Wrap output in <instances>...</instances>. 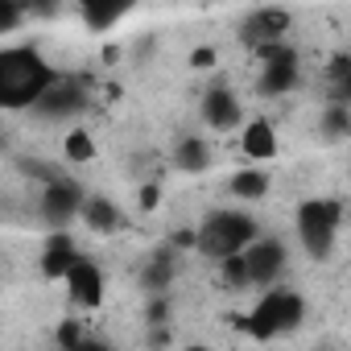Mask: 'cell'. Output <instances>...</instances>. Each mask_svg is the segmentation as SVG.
Wrapping results in <instances>:
<instances>
[{"mask_svg":"<svg viewBox=\"0 0 351 351\" xmlns=\"http://www.w3.org/2000/svg\"><path fill=\"white\" fill-rule=\"evenodd\" d=\"M62 83L58 66H50L34 46H5L0 50V108L34 112L38 99Z\"/></svg>","mask_w":351,"mask_h":351,"instance_id":"6da1fadb","label":"cell"},{"mask_svg":"<svg viewBox=\"0 0 351 351\" xmlns=\"http://www.w3.org/2000/svg\"><path fill=\"white\" fill-rule=\"evenodd\" d=\"M199 252L211 256V261H228V256H240L248 252L256 240H261V223L240 211V207H219L211 211L203 223H199Z\"/></svg>","mask_w":351,"mask_h":351,"instance_id":"7a4b0ae2","label":"cell"},{"mask_svg":"<svg viewBox=\"0 0 351 351\" xmlns=\"http://www.w3.org/2000/svg\"><path fill=\"white\" fill-rule=\"evenodd\" d=\"M302 318H306V298L298 289H265L256 298V306L236 318V326L248 330L252 339H277V335H289L293 326H302Z\"/></svg>","mask_w":351,"mask_h":351,"instance_id":"3957f363","label":"cell"},{"mask_svg":"<svg viewBox=\"0 0 351 351\" xmlns=\"http://www.w3.org/2000/svg\"><path fill=\"white\" fill-rule=\"evenodd\" d=\"M339 219H343V207L335 199H306L298 207V240H302L310 261H326L330 256Z\"/></svg>","mask_w":351,"mask_h":351,"instance_id":"277c9868","label":"cell"},{"mask_svg":"<svg viewBox=\"0 0 351 351\" xmlns=\"http://www.w3.org/2000/svg\"><path fill=\"white\" fill-rule=\"evenodd\" d=\"M83 203H87V195L71 182V178H62V182H50V186H42V199H38V215L50 223V232H66L79 215H83Z\"/></svg>","mask_w":351,"mask_h":351,"instance_id":"5b68a950","label":"cell"},{"mask_svg":"<svg viewBox=\"0 0 351 351\" xmlns=\"http://www.w3.org/2000/svg\"><path fill=\"white\" fill-rule=\"evenodd\" d=\"M199 116H203V124L215 128V132L244 128V108H240L236 91L223 87V83H215L211 91H203V99H199Z\"/></svg>","mask_w":351,"mask_h":351,"instance_id":"8992f818","label":"cell"},{"mask_svg":"<svg viewBox=\"0 0 351 351\" xmlns=\"http://www.w3.org/2000/svg\"><path fill=\"white\" fill-rule=\"evenodd\" d=\"M289 25H293V13H289V9H256V13H248V17L240 21V38H244L252 50H261V46L285 42Z\"/></svg>","mask_w":351,"mask_h":351,"instance_id":"52a82bcc","label":"cell"},{"mask_svg":"<svg viewBox=\"0 0 351 351\" xmlns=\"http://www.w3.org/2000/svg\"><path fill=\"white\" fill-rule=\"evenodd\" d=\"M244 256H248V277L261 289H273V281L285 273V261H289V252H285V244L277 236H261Z\"/></svg>","mask_w":351,"mask_h":351,"instance_id":"ba28073f","label":"cell"},{"mask_svg":"<svg viewBox=\"0 0 351 351\" xmlns=\"http://www.w3.org/2000/svg\"><path fill=\"white\" fill-rule=\"evenodd\" d=\"M79 261H83V252H79L75 236H71V232H50L46 244H42L38 269H42V277H50V281H66Z\"/></svg>","mask_w":351,"mask_h":351,"instance_id":"9c48e42d","label":"cell"},{"mask_svg":"<svg viewBox=\"0 0 351 351\" xmlns=\"http://www.w3.org/2000/svg\"><path fill=\"white\" fill-rule=\"evenodd\" d=\"M83 108H87V91H83V83L62 75V83H54V87L38 99L34 116H42V120H66V116H79Z\"/></svg>","mask_w":351,"mask_h":351,"instance_id":"30bf717a","label":"cell"},{"mask_svg":"<svg viewBox=\"0 0 351 351\" xmlns=\"http://www.w3.org/2000/svg\"><path fill=\"white\" fill-rule=\"evenodd\" d=\"M104 289H108L104 269H99L91 256H83V261L75 265V273L66 277V293H71V302H75V306H83V310L99 306V302H104Z\"/></svg>","mask_w":351,"mask_h":351,"instance_id":"8fae6325","label":"cell"},{"mask_svg":"<svg viewBox=\"0 0 351 351\" xmlns=\"http://www.w3.org/2000/svg\"><path fill=\"white\" fill-rule=\"evenodd\" d=\"M240 153H244L248 161H256V165L273 161V157L281 153V141H277L273 120H248V124L240 128Z\"/></svg>","mask_w":351,"mask_h":351,"instance_id":"7c38bea8","label":"cell"},{"mask_svg":"<svg viewBox=\"0 0 351 351\" xmlns=\"http://www.w3.org/2000/svg\"><path fill=\"white\" fill-rule=\"evenodd\" d=\"M298 83H302V66H298V54H293V58H281V62H265L261 79H256V91L269 95V99H281V95L298 91Z\"/></svg>","mask_w":351,"mask_h":351,"instance_id":"4fadbf2b","label":"cell"},{"mask_svg":"<svg viewBox=\"0 0 351 351\" xmlns=\"http://www.w3.org/2000/svg\"><path fill=\"white\" fill-rule=\"evenodd\" d=\"M173 165H178L182 173H203L211 169V145L199 136V132H186L173 141Z\"/></svg>","mask_w":351,"mask_h":351,"instance_id":"5bb4252c","label":"cell"},{"mask_svg":"<svg viewBox=\"0 0 351 351\" xmlns=\"http://www.w3.org/2000/svg\"><path fill=\"white\" fill-rule=\"evenodd\" d=\"M228 191H232V199H244V203H261V199H269L273 182H269V173H265L261 165H244V169H236V173H232Z\"/></svg>","mask_w":351,"mask_h":351,"instance_id":"9a60e30c","label":"cell"},{"mask_svg":"<svg viewBox=\"0 0 351 351\" xmlns=\"http://www.w3.org/2000/svg\"><path fill=\"white\" fill-rule=\"evenodd\" d=\"M91 232H99V236H112L116 228H120V207L112 203V199H104V195H91L87 203H83V215H79Z\"/></svg>","mask_w":351,"mask_h":351,"instance_id":"2e32d148","label":"cell"},{"mask_svg":"<svg viewBox=\"0 0 351 351\" xmlns=\"http://www.w3.org/2000/svg\"><path fill=\"white\" fill-rule=\"evenodd\" d=\"M326 83H330V104L351 108V54H335L326 62Z\"/></svg>","mask_w":351,"mask_h":351,"instance_id":"e0dca14e","label":"cell"},{"mask_svg":"<svg viewBox=\"0 0 351 351\" xmlns=\"http://www.w3.org/2000/svg\"><path fill=\"white\" fill-rule=\"evenodd\" d=\"M95 141H91V132L87 128H71L66 136H62V157L71 161V165H87V161H95Z\"/></svg>","mask_w":351,"mask_h":351,"instance_id":"ac0fdd59","label":"cell"},{"mask_svg":"<svg viewBox=\"0 0 351 351\" xmlns=\"http://www.w3.org/2000/svg\"><path fill=\"white\" fill-rule=\"evenodd\" d=\"M83 13V21H87V29H95V34H104V29H112L128 9L124 5H83L79 9Z\"/></svg>","mask_w":351,"mask_h":351,"instance_id":"d6986e66","label":"cell"},{"mask_svg":"<svg viewBox=\"0 0 351 351\" xmlns=\"http://www.w3.org/2000/svg\"><path fill=\"white\" fill-rule=\"evenodd\" d=\"M322 136H326V141H347V136H351V108L330 104V108L322 112Z\"/></svg>","mask_w":351,"mask_h":351,"instance_id":"ffe728a7","label":"cell"},{"mask_svg":"<svg viewBox=\"0 0 351 351\" xmlns=\"http://www.w3.org/2000/svg\"><path fill=\"white\" fill-rule=\"evenodd\" d=\"M219 281H223L228 289H248V285H252V277H248V256L240 252V256L219 261Z\"/></svg>","mask_w":351,"mask_h":351,"instance_id":"44dd1931","label":"cell"},{"mask_svg":"<svg viewBox=\"0 0 351 351\" xmlns=\"http://www.w3.org/2000/svg\"><path fill=\"white\" fill-rule=\"evenodd\" d=\"M169 277H173L169 261H165V256H157V261H149V265H145V273H141V285H145L149 293H165Z\"/></svg>","mask_w":351,"mask_h":351,"instance_id":"7402d4cb","label":"cell"},{"mask_svg":"<svg viewBox=\"0 0 351 351\" xmlns=\"http://www.w3.org/2000/svg\"><path fill=\"white\" fill-rule=\"evenodd\" d=\"M87 339H91V335H87V330H83V322H75V318L58 322V330H54V343H58L62 351H79Z\"/></svg>","mask_w":351,"mask_h":351,"instance_id":"603a6c76","label":"cell"},{"mask_svg":"<svg viewBox=\"0 0 351 351\" xmlns=\"http://www.w3.org/2000/svg\"><path fill=\"white\" fill-rule=\"evenodd\" d=\"M21 21H25V9L13 5V0H0V34H13Z\"/></svg>","mask_w":351,"mask_h":351,"instance_id":"cb8c5ba5","label":"cell"},{"mask_svg":"<svg viewBox=\"0 0 351 351\" xmlns=\"http://www.w3.org/2000/svg\"><path fill=\"white\" fill-rule=\"evenodd\" d=\"M145 318H149L153 326H165V318H169V298H165V293H153V298H149Z\"/></svg>","mask_w":351,"mask_h":351,"instance_id":"d4e9b609","label":"cell"},{"mask_svg":"<svg viewBox=\"0 0 351 351\" xmlns=\"http://www.w3.org/2000/svg\"><path fill=\"white\" fill-rule=\"evenodd\" d=\"M191 66H195V71H211V66H215V50H211V46L195 50V54H191Z\"/></svg>","mask_w":351,"mask_h":351,"instance_id":"484cf974","label":"cell"},{"mask_svg":"<svg viewBox=\"0 0 351 351\" xmlns=\"http://www.w3.org/2000/svg\"><path fill=\"white\" fill-rule=\"evenodd\" d=\"M157 199H161V191H157V186H141V207H145V211H153V207H157Z\"/></svg>","mask_w":351,"mask_h":351,"instance_id":"4316f807","label":"cell"},{"mask_svg":"<svg viewBox=\"0 0 351 351\" xmlns=\"http://www.w3.org/2000/svg\"><path fill=\"white\" fill-rule=\"evenodd\" d=\"M79 351H112V347H108V343H104V339H87V343H83V347H79Z\"/></svg>","mask_w":351,"mask_h":351,"instance_id":"83f0119b","label":"cell"},{"mask_svg":"<svg viewBox=\"0 0 351 351\" xmlns=\"http://www.w3.org/2000/svg\"><path fill=\"white\" fill-rule=\"evenodd\" d=\"M186 351H211V347H203V343H191V347H186Z\"/></svg>","mask_w":351,"mask_h":351,"instance_id":"f1b7e54d","label":"cell"}]
</instances>
